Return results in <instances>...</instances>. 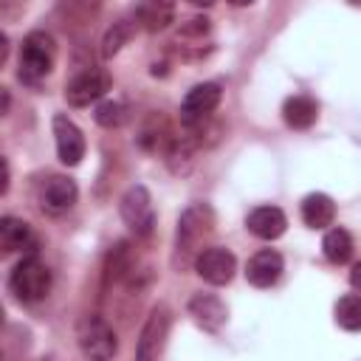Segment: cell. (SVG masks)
I'll return each mask as SVG.
<instances>
[{"instance_id":"obj_1","label":"cell","mask_w":361,"mask_h":361,"mask_svg":"<svg viewBox=\"0 0 361 361\" xmlns=\"http://www.w3.org/2000/svg\"><path fill=\"white\" fill-rule=\"evenodd\" d=\"M214 234V212L209 203H192L183 209L178 217V231H175V248H172V268L186 271L195 257L209 248L206 243Z\"/></svg>"},{"instance_id":"obj_2","label":"cell","mask_w":361,"mask_h":361,"mask_svg":"<svg viewBox=\"0 0 361 361\" xmlns=\"http://www.w3.org/2000/svg\"><path fill=\"white\" fill-rule=\"evenodd\" d=\"M54 62H56L54 37L45 31H31L20 48V79L23 82H39L51 73Z\"/></svg>"},{"instance_id":"obj_3","label":"cell","mask_w":361,"mask_h":361,"mask_svg":"<svg viewBox=\"0 0 361 361\" xmlns=\"http://www.w3.org/2000/svg\"><path fill=\"white\" fill-rule=\"evenodd\" d=\"M8 288L11 293L25 302V305H34V302H42L48 293H51V271L42 259L37 257H25L23 262H17V268L11 271L8 276Z\"/></svg>"},{"instance_id":"obj_4","label":"cell","mask_w":361,"mask_h":361,"mask_svg":"<svg viewBox=\"0 0 361 361\" xmlns=\"http://www.w3.org/2000/svg\"><path fill=\"white\" fill-rule=\"evenodd\" d=\"M76 344L87 361H113L118 338L102 316H82L76 324Z\"/></svg>"},{"instance_id":"obj_5","label":"cell","mask_w":361,"mask_h":361,"mask_svg":"<svg viewBox=\"0 0 361 361\" xmlns=\"http://www.w3.org/2000/svg\"><path fill=\"white\" fill-rule=\"evenodd\" d=\"M169 324H172V313L164 302H158L141 333H138V344H135V361H158L161 353H164V344H166V336H169Z\"/></svg>"},{"instance_id":"obj_6","label":"cell","mask_w":361,"mask_h":361,"mask_svg":"<svg viewBox=\"0 0 361 361\" xmlns=\"http://www.w3.org/2000/svg\"><path fill=\"white\" fill-rule=\"evenodd\" d=\"M118 212H121V220L124 226L135 234V237H147L155 226V212H152V197L147 192V186L135 183L130 186L121 200H118Z\"/></svg>"},{"instance_id":"obj_7","label":"cell","mask_w":361,"mask_h":361,"mask_svg":"<svg viewBox=\"0 0 361 361\" xmlns=\"http://www.w3.org/2000/svg\"><path fill=\"white\" fill-rule=\"evenodd\" d=\"M110 90V73L99 68L79 71L68 85H65V102L71 107H87L90 102L102 99Z\"/></svg>"},{"instance_id":"obj_8","label":"cell","mask_w":361,"mask_h":361,"mask_svg":"<svg viewBox=\"0 0 361 361\" xmlns=\"http://www.w3.org/2000/svg\"><path fill=\"white\" fill-rule=\"evenodd\" d=\"M195 271L203 282L209 285H228L234 279V271H237V259L228 248H220V245H209L203 248L197 257H195Z\"/></svg>"},{"instance_id":"obj_9","label":"cell","mask_w":361,"mask_h":361,"mask_svg":"<svg viewBox=\"0 0 361 361\" xmlns=\"http://www.w3.org/2000/svg\"><path fill=\"white\" fill-rule=\"evenodd\" d=\"M220 99H223V90H220L217 82H200V85H195L183 96V102H180V121L186 127H192L197 121H206L209 113L220 104Z\"/></svg>"},{"instance_id":"obj_10","label":"cell","mask_w":361,"mask_h":361,"mask_svg":"<svg viewBox=\"0 0 361 361\" xmlns=\"http://www.w3.org/2000/svg\"><path fill=\"white\" fill-rule=\"evenodd\" d=\"M76 197H79V189L68 175H51L39 186V209L51 217H59V214L71 212Z\"/></svg>"},{"instance_id":"obj_11","label":"cell","mask_w":361,"mask_h":361,"mask_svg":"<svg viewBox=\"0 0 361 361\" xmlns=\"http://www.w3.org/2000/svg\"><path fill=\"white\" fill-rule=\"evenodd\" d=\"M54 141H56V155L65 166H76L85 158V135L62 113L54 116Z\"/></svg>"},{"instance_id":"obj_12","label":"cell","mask_w":361,"mask_h":361,"mask_svg":"<svg viewBox=\"0 0 361 361\" xmlns=\"http://www.w3.org/2000/svg\"><path fill=\"white\" fill-rule=\"evenodd\" d=\"M285 271V262H282V254L274 251V248H262L257 251L248 265H245V279L254 285V288H271Z\"/></svg>"},{"instance_id":"obj_13","label":"cell","mask_w":361,"mask_h":361,"mask_svg":"<svg viewBox=\"0 0 361 361\" xmlns=\"http://www.w3.org/2000/svg\"><path fill=\"white\" fill-rule=\"evenodd\" d=\"M189 313L209 333H217L226 324V319H228V310H226L223 299L214 296V293H195L189 299Z\"/></svg>"},{"instance_id":"obj_14","label":"cell","mask_w":361,"mask_h":361,"mask_svg":"<svg viewBox=\"0 0 361 361\" xmlns=\"http://www.w3.org/2000/svg\"><path fill=\"white\" fill-rule=\"evenodd\" d=\"M245 228L259 237V240H276L285 234L288 228V217L279 206H257L248 217H245Z\"/></svg>"},{"instance_id":"obj_15","label":"cell","mask_w":361,"mask_h":361,"mask_svg":"<svg viewBox=\"0 0 361 361\" xmlns=\"http://www.w3.org/2000/svg\"><path fill=\"white\" fill-rule=\"evenodd\" d=\"M282 118H285V124H288L290 130H307V127L316 124V118H319V104H316V99L296 93V96L285 99V104H282Z\"/></svg>"},{"instance_id":"obj_16","label":"cell","mask_w":361,"mask_h":361,"mask_svg":"<svg viewBox=\"0 0 361 361\" xmlns=\"http://www.w3.org/2000/svg\"><path fill=\"white\" fill-rule=\"evenodd\" d=\"M302 220L310 228H327L336 220V203L324 192H310L302 200Z\"/></svg>"},{"instance_id":"obj_17","label":"cell","mask_w":361,"mask_h":361,"mask_svg":"<svg viewBox=\"0 0 361 361\" xmlns=\"http://www.w3.org/2000/svg\"><path fill=\"white\" fill-rule=\"evenodd\" d=\"M133 248H130V243L127 240H121V243H116L113 248H110V254H107V259H104V274H102V285L104 288H110V285H116V282H121L130 271H133Z\"/></svg>"},{"instance_id":"obj_18","label":"cell","mask_w":361,"mask_h":361,"mask_svg":"<svg viewBox=\"0 0 361 361\" xmlns=\"http://www.w3.org/2000/svg\"><path fill=\"white\" fill-rule=\"evenodd\" d=\"M31 243V228L20 217H0V257L17 254Z\"/></svg>"},{"instance_id":"obj_19","label":"cell","mask_w":361,"mask_h":361,"mask_svg":"<svg viewBox=\"0 0 361 361\" xmlns=\"http://www.w3.org/2000/svg\"><path fill=\"white\" fill-rule=\"evenodd\" d=\"M172 14H175V6L172 3H158V0H152V3H141V6H135V20H138V25L144 28V31H164L169 23H172Z\"/></svg>"},{"instance_id":"obj_20","label":"cell","mask_w":361,"mask_h":361,"mask_svg":"<svg viewBox=\"0 0 361 361\" xmlns=\"http://www.w3.org/2000/svg\"><path fill=\"white\" fill-rule=\"evenodd\" d=\"M322 251L333 265H344L353 257V237L347 228H330L322 240Z\"/></svg>"},{"instance_id":"obj_21","label":"cell","mask_w":361,"mask_h":361,"mask_svg":"<svg viewBox=\"0 0 361 361\" xmlns=\"http://www.w3.org/2000/svg\"><path fill=\"white\" fill-rule=\"evenodd\" d=\"M135 25H138V23H130V20H118V23H113V25L107 28L104 39H102V56H107V59L116 56V54L121 51V45L133 37Z\"/></svg>"},{"instance_id":"obj_22","label":"cell","mask_w":361,"mask_h":361,"mask_svg":"<svg viewBox=\"0 0 361 361\" xmlns=\"http://www.w3.org/2000/svg\"><path fill=\"white\" fill-rule=\"evenodd\" d=\"M336 322L344 330H350V333H355L361 327V302H358V293H347V296L338 299V305H336Z\"/></svg>"},{"instance_id":"obj_23","label":"cell","mask_w":361,"mask_h":361,"mask_svg":"<svg viewBox=\"0 0 361 361\" xmlns=\"http://www.w3.org/2000/svg\"><path fill=\"white\" fill-rule=\"evenodd\" d=\"M93 118H96V124L113 130V127H121V124L127 121V107H124L121 102H102V104L96 107Z\"/></svg>"},{"instance_id":"obj_24","label":"cell","mask_w":361,"mask_h":361,"mask_svg":"<svg viewBox=\"0 0 361 361\" xmlns=\"http://www.w3.org/2000/svg\"><path fill=\"white\" fill-rule=\"evenodd\" d=\"M8 180H11V169H8V161L0 155V195L8 192Z\"/></svg>"},{"instance_id":"obj_25","label":"cell","mask_w":361,"mask_h":361,"mask_svg":"<svg viewBox=\"0 0 361 361\" xmlns=\"http://www.w3.org/2000/svg\"><path fill=\"white\" fill-rule=\"evenodd\" d=\"M8 104H11V96H8V90L0 85V116L8 113Z\"/></svg>"},{"instance_id":"obj_26","label":"cell","mask_w":361,"mask_h":361,"mask_svg":"<svg viewBox=\"0 0 361 361\" xmlns=\"http://www.w3.org/2000/svg\"><path fill=\"white\" fill-rule=\"evenodd\" d=\"M6 56H8V37L0 31V65L6 62Z\"/></svg>"},{"instance_id":"obj_27","label":"cell","mask_w":361,"mask_h":361,"mask_svg":"<svg viewBox=\"0 0 361 361\" xmlns=\"http://www.w3.org/2000/svg\"><path fill=\"white\" fill-rule=\"evenodd\" d=\"M358 271H361V265H353V274H350V282H353V288H358Z\"/></svg>"},{"instance_id":"obj_28","label":"cell","mask_w":361,"mask_h":361,"mask_svg":"<svg viewBox=\"0 0 361 361\" xmlns=\"http://www.w3.org/2000/svg\"><path fill=\"white\" fill-rule=\"evenodd\" d=\"M3 322H6V310H3V305H0V327H3Z\"/></svg>"},{"instance_id":"obj_29","label":"cell","mask_w":361,"mask_h":361,"mask_svg":"<svg viewBox=\"0 0 361 361\" xmlns=\"http://www.w3.org/2000/svg\"><path fill=\"white\" fill-rule=\"evenodd\" d=\"M0 361H3V353H0Z\"/></svg>"}]
</instances>
